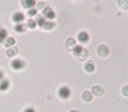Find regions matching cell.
<instances>
[{
	"mask_svg": "<svg viewBox=\"0 0 128 112\" xmlns=\"http://www.w3.org/2000/svg\"><path fill=\"white\" fill-rule=\"evenodd\" d=\"M58 95H60L62 99H68L71 95V91L68 86H62V88L58 90Z\"/></svg>",
	"mask_w": 128,
	"mask_h": 112,
	"instance_id": "obj_1",
	"label": "cell"
},
{
	"mask_svg": "<svg viewBox=\"0 0 128 112\" xmlns=\"http://www.w3.org/2000/svg\"><path fill=\"white\" fill-rule=\"evenodd\" d=\"M43 16H44L45 18H48V20H53L54 18H55V12L53 11V9L46 7V8L43 10Z\"/></svg>",
	"mask_w": 128,
	"mask_h": 112,
	"instance_id": "obj_2",
	"label": "cell"
},
{
	"mask_svg": "<svg viewBox=\"0 0 128 112\" xmlns=\"http://www.w3.org/2000/svg\"><path fill=\"white\" fill-rule=\"evenodd\" d=\"M97 52H98V54H99L100 57H107V56H108V54H109L108 47H107L106 45H104V44L100 45V46L98 47Z\"/></svg>",
	"mask_w": 128,
	"mask_h": 112,
	"instance_id": "obj_3",
	"label": "cell"
},
{
	"mask_svg": "<svg viewBox=\"0 0 128 112\" xmlns=\"http://www.w3.org/2000/svg\"><path fill=\"white\" fill-rule=\"evenodd\" d=\"M24 66H25L24 62L20 61V59H14V61L11 62V67H12L14 70H22Z\"/></svg>",
	"mask_w": 128,
	"mask_h": 112,
	"instance_id": "obj_4",
	"label": "cell"
},
{
	"mask_svg": "<svg viewBox=\"0 0 128 112\" xmlns=\"http://www.w3.org/2000/svg\"><path fill=\"white\" fill-rule=\"evenodd\" d=\"M25 19V16H24V13L22 12H15L12 15V20L15 22H17V24H20V22H22V20Z\"/></svg>",
	"mask_w": 128,
	"mask_h": 112,
	"instance_id": "obj_5",
	"label": "cell"
},
{
	"mask_svg": "<svg viewBox=\"0 0 128 112\" xmlns=\"http://www.w3.org/2000/svg\"><path fill=\"white\" fill-rule=\"evenodd\" d=\"M78 40H79L80 43H82V44L86 43L89 40L88 33H86V31H81V33H79V35H78Z\"/></svg>",
	"mask_w": 128,
	"mask_h": 112,
	"instance_id": "obj_6",
	"label": "cell"
},
{
	"mask_svg": "<svg viewBox=\"0 0 128 112\" xmlns=\"http://www.w3.org/2000/svg\"><path fill=\"white\" fill-rule=\"evenodd\" d=\"M22 7L29 9V8H33V7L35 6L36 1L35 0H22Z\"/></svg>",
	"mask_w": 128,
	"mask_h": 112,
	"instance_id": "obj_7",
	"label": "cell"
},
{
	"mask_svg": "<svg viewBox=\"0 0 128 112\" xmlns=\"http://www.w3.org/2000/svg\"><path fill=\"white\" fill-rule=\"evenodd\" d=\"M36 25H38V26L43 27L45 24V18L44 16H40V15H36V20H35Z\"/></svg>",
	"mask_w": 128,
	"mask_h": 112,
	"instance_id": "obj_8",
	"label": "cell"
},
{
	"mask_svg": "<svg viewBox=\"0 0 128 112\" xmlns=\"http://www.w3.org/2000/svg\"><path fill=\"white\" fill-rule=\"evenodd\" d=\"M84 70L89 73H92L93 71H94V64H93L92 62H88V63H86V65H84Z\"/></svg>",
	"mask_w": 128,
	"mask_h": 112,
	"instance_id": "obj_9",
	"label": "cell"
},
{
	"mask_svg": "<svg viewBox=\"0 0 128 112\" xmlns=\"http://www.w3.org/2000/svg\"><path fill=\"white\" fill-rule=\"evenodd\" d=\"M9 88V81L8 80H2L0 83V91H6Z\"/></svg>",
	"mask_w": 128,
	"mask_h": 112,
	"instance_id": "obj_10",
	"label": "cell"
},
{
	"mask_svg": "<svg viewBox=\"0 0 128 112\" xmlns=\"http://www.w3.org/2000/svg\"><path fill=\"white\" fill-rule=\"evenodd\" d=\"M92 91H93V93H94L96 95H102V94H104V89H102L101 86H99V85L93 86Z\"/></svg>",
	"mask_w": 128,
	"mask_h": 112,
	"instance_id": "obj_11",
	"label": "cell"
},
{
	"mask_svg": "<svg viewBox=\"0 0 128 112\" xmlns=\"http://www.w3.org/2000/svg\"><path fill=\"white\" fill-rule=\"evenodd\" d=\"M15 30L17 31V33H24V31L26 30V26H25L24 24H22V22H20V24H17L15 26Z\"/></svg>",
	"mask_w": 128,
	"mask_h": 112,
	"instance_id": "obj_12",
	"label": "cell"
},
{
	"mask_svg": "<svg viewBox=\"0 0 128 112\" xmlns=\"http://www.w3.org/2000/svg\"><path fill=\"white\" fill-rule=\"evenodd\" d=\"M82 99L86 102H90L91 100H92V94H91L90 92H88V91H86V92H83V94H82Z\"/></svg>",
	"mask_w": 128,
	"mask_h": 112,
	"instance_id": "obj_13",
	"label": "cell"
},
{
	"mask_svg": "<svg viewBox=\"0 0 128 112\" xmlns=\"http://www.w3.org/2000/svg\"><path fill=\"white\" fill-rule=\"evenodd\" d=\"M16 44V40L14 37H7L6 38V46L7 47H11Z\"/></svg>",
	"mask_w": 128,
	"mask_h": 112,
	"instance_id": "obj_14",
	"label": "cell"
},
{
	"mask_svg": "<svg viewBox=\"0 0 128 112\" xmlns=\"http://www.w3.org/2000/svg\"><path fill=\"white\" fill-rule=\"evenodd\" d=\"M43 27H44L46 30H51V29H53L54 27H55V24H54L53 21H50L48 20V21H45V24H44Z\"/></svg>",
	"mask_w": 128,
	"mask_h": 112,
	"instance_id": "obj_15",
	"label": "cell"
},
{
	"mask_svg": "<svg viewBox=\"0 0 128 112\" xmlns=\"http://www.w3.org/2000/svg\"><path fill=\"white\" fill-rule=\"evenodd\" d=\"M82 49H83V47H82L81 45H76V46H74V48H73V53H74L75 56H80Z\"/></svg>",
	"mask_w": 128,
	"mask_h": 112,
	"instance_id": "obj_16",
	"label": "cell"
},
{
	"mask_svg": "<svg viewBox=\"0 0 128 112\" xmlns=\"http://www.w3.org/2000/svg\"><path fill=\"white\" fill-rule=\"evenodd\" d=\"M17 53H18V49L17 48H9L8 51H7V55H8L9 57H12V56H15V55H17Z\"/></svg>",
	"mask_w": 128,
	"mask_h": 112,
	"instance_id": "obj_17",
	"label": "cell"
},
{
	"mask_svg": "<svg viewBox=\"0 0 128 112\" xmlns=\"http://www.w3.org/2000/svg\"><path fill=\"white\" fill-rule=\"evenodd\" d=\"M7 37H8V31L4 28H0V39L4 40Z\"/></svg>",
	"mask_w": 128,
	"mask_h": 112,
	"instance_id": "obj_18",
	"label": "cell"
},
{
	"mask_svg": "<svg viewBox=\"0 0 128 112\" xmlns=\"http://www.w3.org/2000/svg\"><path fill=\"white\" fill-rule=\"evenodd\" d=\"M27 26L29 27L30 29H34V28H36V22H35V20H33V19H29L28 21H27Z\"/></svg>",
	"mask_w": 128,
	"mask_h": 112,
	"instance_id": "obj_19",
	"label": "cell"
},
{
	"mask_svg": "<svg viewBox=\"0 0 128 112\" xmlns=\"http://www.w3.org/2000/svg\"><path fill=\"white\" fill-rule=\"evenodd\" d=\"M74 45H75V40L73 39V38H70V39H68V42H66V46L73 47Z\"/></svg>",
	"mask_w": 128,
	"mask_h": 112,
	"instance_id": "obj_20",
	"label": "cell"
},
{
	"mask_svg": "<svg viewBox=\"0 0 128 112\" xmlns=\"http://www.w3.org/2000/svg\"><path fill=\"white\" fill-rule=\"evenodd\" d=\"M88 56V51H86V49H82V52H81V54H80V56H79V58L80 59H83L84 57H86Z\"/></svg>",
	"mask_w": 128,
	"mask_h": 112,
	"instance_id": "obj_21",
	"label": "cell"
},
{
	"mask_svg": "<svg viewBox=\"0 0 128 112\" xmlns=\"http://www.w3.org/2000/svg\"><path fill=\"white\" fill-rule=\"evenodd\" d=\"M37 15V9H28V16L33 17V16Z\"/></svg>",
	"mask_w": 128,
	"mask_h": 112,
	"instance_id": "obj_22",
	"label": "cell"
},
{
	"mask_svg": "<svg viewBox=\"0 0 128 112\" xmlns=\"http://www.w3.org/2000/svg\"><path fill=\"white\" fill-rule=\"evenodd\" d=\"M122 91V94H124L125 97H128V85H125Z\"/></svg>",
	"mask_w": 128,
	"mask_h": 112,
	"instance_id": "obj_23",
	"label": "cell"
},
{
	"mask_svg": "<svg viewBox=\"0 0 128 112\" xmlns=\"http://www.w3.org/2000/svg\"><path fill=\"white\" fill-rule=\"evenodd\" d=\"M45 8H46V6H45L44 2H40V3L37 4V9H40H40H43V10H44Z\"/></svg>",
	"mask_w": 128,
	"mask_h": 112,
	"instance_id": "obj_24",
	"label": "cell"
},
{
	"mask_svg": "<svg viewBox=\"0 0 128 112\" xmlns=\"http://www.w3.org/2000/svg\"><path fill=\"white\" fill-rule=\"evenodd\" d=\"M24 112H35V110L33 108H27V109H25Z\"/></svg>",
	"mask_w": 128,
	"mask_h": 112,
	"instance_id": "obj_25",
	"label": "cell"
},
{
	"mask_svg": "<svg viewBox=\"0 0 128 112\" xmlns=\"http://www.w3.org/2000/svg\"><path fill=\"white\" fill-rule=\"evenodd\" d=\"M2 76H4V74H2V72H1V71H0V80L2 79Z\"/></svg>",
	"mask_w": 128,
	"mask_h": 112,
	"instance_id": "obj_26",
	"label": "cell"
},
{
	"mask_svg": "<svg viewBox=\"0 0 128 112\" xmlns=\"http://www.w3.org/2000/svg\"><path fill=\"white\" fill-rule=\"evenodd\" d=\"M71 112H78V111H71Z\"/></svg>",
	"mask_w": 128,
	"mask_h": 112,
	"instance_id": "obj_27",
	"label": "cell"
}]
</instances>
